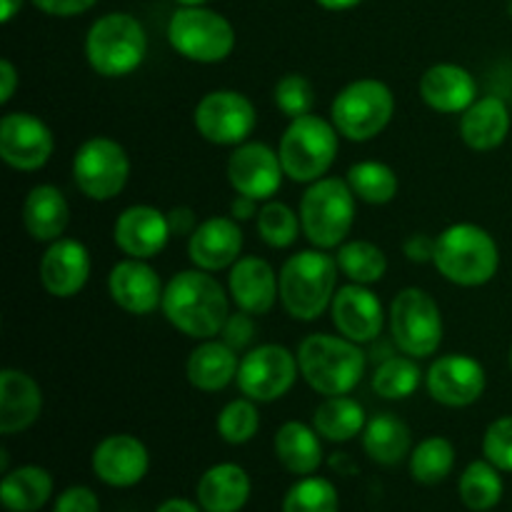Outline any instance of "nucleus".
Instances as JSON below:
<instances>
[{
  "label": "nucleus",
  "instance_id": "nucleus-1",
  "mask_svg": "<svg viewBox=\"0 0 512 512\" xmlns=\"http://www.w3.org/2000/svg\"><path fill=\"white\" fill-rule=\"evenodd\" d=\"M160 308L175 330L195 340L220 335L230 318L228 293L208 270L200 268L175 273L165 285Z\"/></svg>",
  "mask_w": 512,
  "mask_h": 512
},
{
  "label": "nucleus",
  "instance_id": "nucleus-2",
  "mask_svg": "<svg viewBox=\"0 0 512 512\" xmlns=\"http://www.w3.org/2000/svg\"><path fill=\"white\" fill-rule=\"evenodd\" d=\"M338 260L325 250H300L280 268V303L285 313L303 323H313L333 303L338 293Z\"/></svg>",
  "mask_w": 512,
  "mask_h": 512
},
{
  "label": "nucleus",
  "instance_id": "nucleus-3",
  "mask_svg": "<svg viewBox=\"0 0 512 512\" xmlns=\"http://www.w3.org/2000/svg\"><path fill=\"white\" fill-rule=\"evenodd\" d=\"M295 355L305 383L325 398L350 395L365 375V353L345 335H308Z\"/></svg>",
  "mask_w": 512,
  "mask_h": 512
},
{
  "label": "nucleus",
  "instance_id": "nucleus-4",
  "mask_svg": "<svg viewBox=\"0 0 512 512\" xmlns=\"http://www.w3.org/2000/svg\"><path fill=\"white\" fill-rule=\"evenodd\" d=\"M433 265L460 288H480L498 275L500 250L493 235L475 223H455L435 238Z\"/></svg>",
  "mask_w": 512,
  "mask_h": 512
},
{
  "label": "nucleus",
  "instance_id": "nucleus-5",
  "mask_svg": "<svg viewBox=\"0 0 512 512\" xmlns=\"http://www.w3.org/2000/svg\"><path fill=\"white\" fill-rule=\"evenodd\" d=\"M148 35L130 13L100 15L85 35V58L103 78H125L143 65Z\"/></svg>",
  "mask_w": 512,
  "mask_h": 512
},
{
  "label": "nucleus",
  "instance_id": "nucleus-6",
  "mask_svg": "<svg viewBox=\"0 0 512 512\" xmlns=\"http://www.w3.org/2000/svg\"><path fill=\"white\" fill-rule=\"evenodd\" d=\"M355 193L348 180L320 178L310 183L300 198L303 235L320 250H333L345 243L355 223Z\"/></svg>",
  "mask_w": 512,
  "mask_h": 512
},
{
  "label": "nucleus",
  "instance_id": "nucleus-7",
  "mask_svg": "<svg viewBox=\"0 0 512 512\" xmlns=\"http://www.w3.org/2000/svg\"><path fill=\"white\" fill-rule=\"evenodd\" d=\"M338 128L320 115L290 120L280 138V163L293 183H315L325 178L338 155Z\"/></svg>",
  "mask_w": 512,
  "mask_h": 512
},
{
  "label": "nucleus",
  "instance_id": "nucleus-8",
  "mask_svg": "<svg viewBox=\"0 0 512 512\" xmlns=\"http://www.w3.org/2000/svg\"><path fill=\"white\" fill-rule=\"evenodd\" d=\"M395 113L393 90L375 78H360L345 85L330 105V120L343 138L368 143L390 125Z\"/></svg>",
  "mask_w": 512,
  "mask_h": 512
},
{
  "label": "nucleus",
  "instance_id": "nucleus-9",
  "mask_svg": "<svg viewBox=\"0 0 512 512\" xmlns=\"http://www.w3.org/2000/svg\"><path fill=\"white\" fill-rule=\"evenodd\" d=\"M168 40L178 55L193 63H223L235 48V28L225 15L193 5H180L168 23Z\"/></svg>",
  "mask_w": 512,
  "mask_h": 512
},
{
  "label": "nucleus",
  "instance_id": "nucleus-10",
  "mask_svg": "<svg viewBox=\"0 0 512 512\" xmlns=\"http://www.w3.org/2000/svg\"><path fill=\"white\" fill-rule=\"evenodd\" d=\"M390 333L400 353L430 358L443 343V313L423 288H403L390 305Z\"/></svg>",
  "mask_w": 512,
  "mask_h": 512
},
{
  "label": "nucleus",
  "instance_id": "nucleus-11",
  "mask_svg": "<svg viewBox=\"0 0 512 512\" xmlns=\"http://www.w3.org/2000/svg\"><path fill=\"white\" fill-rule=\"evenodd\" d=\"M130 178V158L123 145L105 135L88 138L73 158V180L90 200H113L123 193Z\"/></svg>",
  "mask_w": 512,
  "mask_h": 512
},
{
  "label": "nucleus",
  "instance_id": "nucleus-12",
  "mask_svg": "<svg viewBox=\"0 0 512 512\" xmlns=\"http://www.w3.org/2000/svg\"><path fill=\"white\" fill-rule=\"evenodd\" d=\"M298 373V355L290 353L285 345L268 343L243 355L235 383L245 398L255 403H275L293 390Z\"/></svg>",
  "mask_w": 512,
  "mask_h": 512
},
{
  "label": "nucleus",
  "instance_id": "nucleus-13",
  "mask_svg": "<svg viewBox=\"0 0 512 512\" xmlns=\"http://www.w3.org/2000/svg\"><path fill=\"white\" fill-rule=\"evenodd\" d=\"M200 138L213 145H243L255 130L258 115L248 95L238 90H213L203 95L193 113Z\"/></svg>",
  "mask_w": 512,
  "mask_h": 512
},
{
  "label": "nucleus",
  "instance_id": "nucleus-14",
  "mask_svg": "<svg viewBox=\"0 0 512 512\" xmlns=\"http://www.w3.org/2000/svg\"><path fill=\"white\" fill-rule=\"evenodd\" d=\"M488 385L485 368L475 358L463 353H450L435 360L425 373V388L435 403L445 408H468L478 403Z\"/></svg>",
  "mask_w": 512,
  "mask_h": 512
},
{
  "label": "nucleus",
  "instance_id": "nucleus-15",
  "mask_svg": "<svg viewBox=\"0 0 512 512\" xmlns=\"http://www.w3.org/2000/svg\"><path fill=\"white\" fill-rule=\"evenodd\" d=\"M55 150L53 133L35 115L15 110L0 120V158L5 165L23 173L40 170Z\"/></svg>",
  "mask_w": 512,
  "mask_h": 512
},
{
  "label": "nucleus",
  "instance_id": "nucleus-16",
  "mask_svg": "<svg viewBox=\"0 0 512 512\" xmlns=\"http://www.w3.org/2000/svg\"><path fill=\"white\" fill-rule=\"evenodd\" d=\"M283 163L280 155L265 143L235 145L228 158V180L235 195H248L253 200H270L283 185Z\"/></svg>",
  "mask_w": 512,
  "mask_h": 512
},
{
  "label": "nucleus",
  "instance_id": "nucleus-17",
  "mask_svg": "<svg viewBox=\"0 0 512 512\" xmlns=\"http://www.w3.org/2000/svg\"><path fill=\"white\" fill-rule=\"evenodd\" d=\"M330 315H333V325L338 328V333L358 345L375 343L383 333V303L368 285L348 283L338 288L333 303H330Z\"/></svg>",
  "mask_w": 512,
  "mask_h": 512
},
{
  "label": "nucleus",
  "instance_id": "nucleus-18",
  "mask_svg": "<svg viewBox=\"0 0 512 512\" xmlns=\"http://www.w3.org/2000/svg\"><path fill=\"white\" fill-rule=\"evenodd\" d=\"M173 238L168 213L153 205H130L113 225V240L128 258L150 260L160 255Z\"/></svg>",
  "mask_w": 512,
  "mask_h": 512
},
{
  "label": "nucleus",
  "instance_id": "nucleus-19",
  "mask_svg": "<svg viewBox=\"0 0 512 512\" xmlns=\"http://www.w3.org/2000/svg\"><path fill=\"white\" fill-rule=\"evenodd\" d=\"M108 293L120 310L130 315H150L163 305L165 285L148 260L125 258L108 275Z\"/></svg>",
  "mask_w": 512,
  "mask_h": 512
},
{
  "label": "nucleus",
  "instance_id": "nucleus-20",
  "mask_svg": "<svg viewBox=\"0 0 512 512\" xmlns=\"http://www.w3.org/2000/svg\"><path fill=\"white\" fill-rule=\"evenodd\" d=\"M148 468V448L135 435H108L93 450L95 478L110 488H133L148 475Z\"/></svg>",
  "mask_w": 512,
  "mask_h": 512
},
{
  "label": "nucleus",
  "instance_id": "nucleus-21",
  "mask_svg": "<svg viewBox=\"0 0 512 512\" xmlns=\"http://www.w3.org/2000/svg\"><path fill=\"white\" fill-rule=\"evenodd\" d=\"M243 253V230L238 220L230 215H213L195 228L188 240V255L195 268L218 273V270L233 268Z\"/></svg>",
  "mask_w": 512,
  "mask_h": 512
},
{
  "label": "nucleus",
  "instance_id": "nucleus-22",
  "mask_svg": "<svg viewBox=\"0 0 512 512\" xmlns=\"http://www.w3.org/2000/svg\"><path fill=\"white\" fill-rule=\"evenodd\" d=\"M90 278V253L80 240L58 238L40 258V283L53 298H73Z\"/></svg>",
  "mask_w": 512,
  "mask_h": 512
},
{
  "label": "nucleus",
  "instance_id": "nucleus-23",
  "mask_svg": "<svg viewBox=\"0 0 512 512\" xmlns=\"http://www.w3.org/2000/svg\"><path fill=\"white\" fill-rule=\"evenodd\" d=\"M228 290L238 310L265 315L275 308L280 298V275H275L268 260L248 255L230 268Z\"/></svg>",
  "mask_w": 512,
  "mask_h": 512
},
{
  "label": "nucleus",
  "instance_id": "nucleus-24",
  "mask_svg": "<svg viewBox=\"0 0 512 512\" xmlns=\"http://www.w3.org/2000/svg\"><path fill=\"white\" fill-rule=\"evenodd\" d=\"M420 98L435 113H465L478 100V83L463 65L438 63L420 78Z\"/></svg>",
  "mask_w": 512,
  "mask_h": 512
},
{
  "label": "nucleus",
  "instance_id": "nucleus-25",
  "mask_svg": "<svg viewBox=\"0 0 512 512\" xmlns=\"http://www.w3.org/2000/svg\"><path fill=\"white\" fill-rule=\"evenodd\" d=\"M43 413V390L28 373L5 368L0 373V433L28 430Z\"/></svg>",
  "mask_w": 512,
  "mask_h": 512
},
{
  "label": "nucleus",
  "instance_id": "nucleus-26",
  "mask_svg": "<svg viewBox=\"0 0 512 512\" xmlns=\"http://www.w3.org/2000/svg\"><path fill=\"white\" fill-rule=\"evenodd\" d=\"M510 108L500 95H485L460 113V138L470 150L490 153L510 135Z\"/></svg>",
  "mask_w": 512,
  "mask_h": 512
},
{
  "label": "nucleus",
  "instance_id": "nucleus-27",
  "mask_svg": "<svg viewBox=\"0 0 512 512\" xmlns=\"http://www.w3.org/2000/svg\"><path fill=\"white\" fill-rule=\"evenodd\" d=\"M240 358L238 350L230 348L225 340H203L185 363V375L195 390L220 393L238 378Z\"/></svg>",
  "mask_w": 512,
  "mask_h": 512
},
{
  "label": "nucleus",
  "instance_id": "nucleus-28",
  "mask_svg": "<svg viewBox=\"0 0 512 512\" xmlns=\"http://www.w3.org/2000/svg\"><path fill=\"white\" fill-rule=\"evenodd\" d=\"M70 223V205L55 185H35L23 203V225L38 243H53L63 238Z\"/></svg>",
  "mask_w": 512,
  "mask_h": 512
},
{
  "label": "nucleus",
  "instance_id": "nucleus-29",
  "mask_svg": "<svg viewBox=\"0 0 512 512\" xmlns=\"http://www.w3.org/2000/svg\"><path fill=\"white\" fill-rule=\"evenodd\" d=\"M195 493L205 512H240L250 498V478L240 465L220 463L205 470Z\"/></svg>",
  "mask_w": 512,
  "mask_h": 512
},
{
  "label": "nucleus",
  "instance_id": "nucleus-30",
  "mask_svg": "<svg viewBox=\"0 0 512 512\" xmlns=\"http://www.w3.org/2000/svg\"><path fill=\"white\" fill-rule=\"evenodd\" d=\"M275 455L285 470L293 475H313L323 463V445H320V433L310 425L290 420V423L280 425L275 433Z\"/></svg>",
  "mask_w": 512,
  "mask_h": 512
},
{
  "label": "nucleus",
  "instance_id": "nucleus-31",
  "mask_svg": "<svg viewBox=\"0 0 512 512\" xmlns=\"http://www.w3.org/2000/svg\"><path fill=\"white\" fill-rule=\"evenodd\" d=\"M410 428L395 413H378L363 430V448L380 465H398L410 453Z\"/></svg>",
  "mask_w": 512,
  "mask_h": 512
},
{
  "label": "nucleus",
  "instance_id": "nucleus-32",
  "mask_svg": "<svg viewBox=\"0 0 512 512\" xmlns=\"http://www.w3.org/2000/svg\"><path fill=\"white\" fill-rule=\"evenodd\" d=\"M365 425H368L365 408L350 395L325 398L313 415V428L318 430L320 438L330 440V443H348V440L358 438Z\"/></svg>",
  "mask_w": 512,
  "mask_h": 512
},
{
  "label": "nucleus",
  "instance_id": "nucleus-33",
  "mask_svg": "<svg viewBox=\"0 0 512 512\" xmlns=\"http://www.w3.org/2000/svg\"><path fill=\"white\" fill-rule=\"evenodd\" d=\"M53 495V478L38 465H23L5 473L0 485V498L10 512H35L43 508Z\"/></svg>",
  "mask_w": 512,
  "mask_h": 512
},
{
  "label": "nucleus",
  "instance_id": "nucleus-34",
  "mask_svg": "<svg viewBox=\"0 0 512 512\" xmlns=\"http://www.w3.org/2000/svg\"><path fill=\"white\" fill-rule=\"evenodd\" d=\"M503 490V475L490 460H475L460 475V500L473 512L493 510L503 500Z\"/></svg>",
  "mask_w": 512,
  "mask_h": 512
},
{
  "label": "nucleus",
  "instance_id": "nucleus-35",
  "mask_svg": "<svg viewBox=\"0 0 512 512\" xmlns=\"http://www.w3.org/2000/svg\"><path fill=\"white\" fill-rule=\"evenodd\" d=\"M338 268L350 283L373 285L388 273V255L370 240H348L338 248Z\"/></svg>",
  "mask_w": 512,
  "mask_h": 512
},
{
  "label": "nucleus",
  "instance_id": "nucleus-36",
  "mask_svg": "<svg viewBox=\"0 0 512 512\" xmlns=\"http://www.w3.org/2000/svg\"><path fill=\"white\" fill-rule=\"evenodd\" d=\"M348 185L355 198L368 205H385L398 195L400 180L390 165L380 160H360L348 170Z\"/></svg>",
  "mask_w": 512,
  "mask_h": 512
},
{
  "label": "nucleus",
  "instance_id": "nucleus-37",
  "mask_svg": "<svg viewBox=\"0 0 512 512\" xmlns=\"http://www.w3.org/2000/svg\"><path fill=\"white\" fill-rule=\"evenodd\" d=\"M423 383L418 363L410 355H390L375 368L373 393L383 400H408Z\"/></svg>",
  "mask_w": 512,
  "mask_h": 512
},
{
  "label": "nucleus",
  "instance_id": "nucleus-38",
  "mask_svg": "<svg viewBox=\"0 0 512 512\" xmlns=\"http://www.w3.org/2000/svg\"><path fill=\"white\" fill-rule=\"evenodd\" d=\"M455 448L448 438H425L410 453V475L420 485H438L453 473Z\"/></svg>",
  "mask_w": 512,
  "mask_h": 512
},
{
  "label": "nucleus",
  "instance_id": "nucleus-39",
  "mask_svg": "<svg viewBox=\"0 0 512 512\" xmlns=\"http://www.w3.org/2000/svg\"><path fill=\"white\" fill-rule=\"evenodd\" d=\"M300 230V213H295L293 208H288L285 203H278V200H268V203L260 208L258 213V233L260 240L265 245L275 250L290 248V245L298 240Z\"/></svg>",
  "mask_w": 512,
  "mask_h": 512
},
{
  "label": "nucleus",
  "instance_id": "nucleus-40",
  "mask_svg": "<svg viewBox=\"0 0 512 512\" xmlns=\"http://www.w3.org/2000/svg\"><path fill=\"white\" fill-rule=\"evenodd\" d=\"M338 490L330 480L305 475L285 495L283 512H338Z\"/></svg>",
  "mask_w": 512,
  "mask_h": 512
},
{
  "label": "nucleus",
  "instance_id": "nucleus-41",
  "mask_svg": "<svg viewBox=\"0 0 512 512\" xmlns=\"http://www.w3.org/2000/svg\"><path fill=\"white\" fill-rule=\"evenodd\" d=\"M218 435L230 445H245L258 435L260 430V413L255 408V400L238 398L230 400L218 415Z\"/></svg>",
  "mask_w": 512,
  "mask_h": 512
},
{
  "label": "nucleus",
  "instance_id": "nucleus-42",
  "mask_svg": "<svg viewBox=\"0 0 512 512\" xmlns=\"http://www.w3.org/2000/svg\"><path fill=\"white\" fill-rule=\"evenodd\" d=\"M273 98L280 113H283L285 118L295 120L313 113L315 90H313V83H310L305 75L288 73L285 78L278 80V85H275L273 90Z\"/></svg>",
  "mask_w": 512,
  "mask_h": 512
},
{
  "label": "nucleus",
  "instance_id": "nucleus-43",
  "mask_svg": "<svg viewBox=\"0 0 512 512\" xmlns=\"http://www.w3.org/2000/svg\"><path fill=\"white\" fill-rule=\"evenodd\" d=\"M483 455L500 473H512V415L488 425L483 435Z\"/></svg>",
  "mask_w": 512,
  "mask_h": 512
},
{
  "label": "nucleus",
  "instance_id": "nucleus-44",
  "mask_svg": "<svg viewBox=\"0 0 512 512\" xmlns=\"http://www.w3.org/2000/svg\"><path fill=\"white\" fill-rule=\"evenodd\" d=\"M53 512H100V500L85 485H73L58 495Z\"/></svg>",
  "mask_w": 512,
  "mask_h": 512
},
{
  "label": "nucleus",
  "instance_id": "nucleus-45",
  "mask_svg": "<svg viewBox=\"0 0 512 512\" xmlns=\"http://www.w3.org/2000/svg\"><path fill=\"white\" fill-rule=\"evenodd\" d=\"M253 338H255V325H253V318H250V313L238 310L235 315H230L228 323H225L223 328L225 343H228L233 350H243L253 343Z\"/></svg>",
  "mask_w": 512,
  "mask_h": 512
},
{
  "label": "nucleus",
  "instance_id": "nucleus-46",
  "mask_svg": "<svg viewBox=\"0 0 512 512\" xmlns=\"http://www.w3.org/2000/svg\"><path fill=\"white\" fill-rule=\"evenodd\" d=\"M98 0H33V5L43 13L55 18H73V15L88 13Z\"/></svg>",
  "mask_w": 512,
  "mask_h": 512
},
{
  "label": "nucleus",
  "instance_id": "nucleus-47",
  "mask_svg": "<svg viewBox=\"0 0 512 512\" xmlns=\"http://www.w3.org/2000/svg\"><path fill=\"white\" fill-rule=\"evenodd\" d=\"M403 250H405V258H408L410 263H433L435 238H430V235L425 233H415L405 240Z\"/></svg>",
  "mask_w": 512,
  "mask_h": 512
},
{
  "label": "nucleus",
  "instance_id": "nucleus-48",
  "mask_svg": "<svg viewBox=\"0 0 512 512\" xmlns=\"http://www.w3.org/2000/svg\"><path fill=\"white\" fill-rule=\"evenodd\" d=\"M168 220H170V230H173V235H193L195 228L200 225L190 208H173L168 213Z\"/></svg>",
  "mask_w": 512,
  "mask_h": 512
},
{
  "label": "nucleus",
  "instance_id": "nucleus-49",
  "mask_svg": "<svg viewBox=\"0 0 512 512\" xmlns=\"http://www.w3.org/2000/svg\"><path fill=\"white\" fill-rule=\"evenodd\" d=\"M15 88H18V70L8 58H3L0 60V103L8 105L15 95Z\"/></svg>",
  "mask_w": 512,
  "mask_h": 512
},
{
  "label": "nucleus",
  "instance_id": "nucleus-50",
  "mask_svg": "<svg viewBox=\"0 0 512 512\" xmlns=\"http://www.w3.org/2000/svg\"><path fill=\"white\" fill-rule=\"evenodd\" d=\"M258 200L248 198V195H235V200L230 203V215L235 220H250V218H258Z\"/></svg>",
  "mask_w": 512,
  "mask_h": 512
},
{
  "label": "nucleus",
  "instance_id": "nucleus-51",
  "mask_svg": "<svg viewBox=\"0 0 512 512\" xmlns=\"http://www.w3.org/2000/svg\"><path fill=\"white\" fill-rule=\"evenodd\" d=\"M203 508H198L195 503H190V500H183V498H170L165 500L163 505H160L155 512H200Z\"/></svg>",
  "mask_w": 512,
  "mask_h": 512
},
{
  "label": "nucleus",
  "instance_id": "nucleus-52",
  "mask_svg": "<svg viewBox=\"0 0 512 512\" xmlns=\"http://www.w3.org/2000/svg\"><path fill=\"white\" fill-rule=\"evenodd\" d=\"M23 3L25 0H0V20H3V23H10V20L20 13Z\"/></svg>",
  "mask_w": 512,
  "mask_h": 512
},
{
  "label": "nucleus",
  "instance_id": "nucleus-53",
  "mask_svg": "<svg viewBox=\"0 0 512 512\" xmlns=\"http://www.w3.org/2000/svg\"><path fill=\"white\" fill-rule=\"evenodd\" d=\"M315 3H318L320 8L333 10V13H340V10L355 8V5H360V3H363V0H315Z\"/></svg>",
  "mask_w": 512,
  "mask_h": 512
},
{
  "label": "nucleus",
  "instance_id": "nucleus-54",
  "mask_svg": "<svg viewBox=\"0 0 512 512\" xmlns=\"http://www.w3.org/2000/svg\"><path fill=\"white\" fill-rule=\"evenodd\" d=\"M178 5H183V8H193V5H205L208 0H175Z\"/></svg>",
  "mask_w": 512,
  "mask_h": 512
},
{
  "label": "nucleus",
  "instance_id": "nucleus-55",
  "mask_svg": "<svg viewBox=\"0 0 512 512\" xmlns=\"http://www.w3.org/2000/svg\"><path fill=\"white\" fill-rule=\"evenodd\" d=\"M508 360H510V368H512V348H510V355H508Z\"/></svg>",
  "mask_w": 512,
  "mask_h": 512
}]
</instances>
